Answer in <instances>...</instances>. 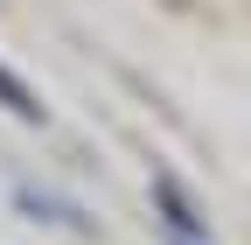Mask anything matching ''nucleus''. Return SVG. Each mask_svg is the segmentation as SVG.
Here are the masks:
<instances>
[{
  "label": "nucleus",
  "instance_id": "1",
  "mask_svg": "<svg viewBox=\"0 0 251 245\" xmlns=\"http://www.w3.org/2000/svg\"><path fill=\"white\" fill-rule=\"evenodd\" d=\"M153 210L168 217V231H175L181 245H188V238H209V217L196 210V196H188L175 175H153Z\"/></svg>",
  "mask_w": 251,
  "mask_h": 245
},
{
  "label": "nucleus",
  "instance_id": "2",
  "mask_svg": "<svg viewBox=\"0 0 251 245\" xmlns=\"http://www.w3.org/2000/svg\"><path fill=\"white\" fill-rule=\"evenodd\" d=\"M0 105H7V112L21 119V126H42V119H49V105H42L35 91H28V84L7 70V63H0Z\"/></svg>",
  "mask_w": 251,
  "mask_h": 245
},
{
  "label": "nucleus",
  "instance_id": "3",
  "mask_svg": "<svg viewBox=\"0 0 251 245\" xmlns=\"http://www.w3.org/2000/svg\"><path fill=\"white\" fill-rule=\"evenodd\" d=\"M175 245H181V238H175Z\"/></svg>",
  "mask_w": 251,
  "mask_h": 245
}]
</instances>
